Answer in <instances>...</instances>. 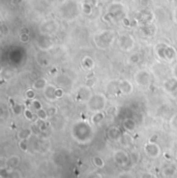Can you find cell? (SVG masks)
Here are the masks:
<instances>
[{
    "mask_svg": "<svg viewBox=\"0 0 177 178\" xmlns=\"http://www.w3.org/2000/svg\"><path fill=\"white\" fill-rule=\"evenodd\" d=\"M115 41V34L113 31H102V33L97 34L94 36V42L102 50L110 48Z\"/></svg>",
    "mask_w": 177,
    "mask_h": 178,
    "instance_id": "obj_1",
    "label": "cell"
},
{
    "mask_svg": "<svg viewBox=\"0 0 177 178\" xmlns=\"http://www.w3.org/2000/svg\"><path fill=\"white\" fill-rule=\"evenodd\" d=\"M155 50H157L158 56L160 57L161 59H164V60H173L175 59V57L177 55L175 49L170 47L168 45L161 44L155 47Z\"/></svg>",
    "mask_w": 177,
    "mask_h": 178,
    "instance_id": "obj_2",
    "label": "cell"
},
{
    "mask_svg": "<svg viewBox=\"0 0 177 178\" xmlns=\"http://www.w3.org/2000/svg\"><path fill=\"white\" fill-rule=\"evenodd\" d=\"M88 108L95 112H100V110H102L106 106V98L102 94H95L87 102Z\"/></svg>",
    "mask_w": 177,
    "mask_h": 178,
    "instance_id": "obj_3",
    "label": "cell"
},
{
    "mask_svg": "<svg viewBox=\"0 0 177 178\" xmlns=\"http://www.w3.org/2000/svg\"><path fill=\"white\" fill-rule=\"evenodd\" d=\"M118 46L122 51L129 52L134 48V46H135V42H134V38L130 36V35L125 34V35H122V36L119 37Z\"/></svg>",
    "mask_w": 177,
    "mask_h": 178,
    "instance_id": "obj_4",
    "label": "cell"
},
{
    "mask_svg": "<svg viewBox=\"0 0 177 178\" xmlns=\"http://www.w3.org/2000/svg\"><path fill=\"white\" fill-rule=\"evenodd\" d=\"M135 80L138 85H141V86H147L151 81L150 73H148L147 70H141L139 72H137V74L135 75Z\"/></svg>",
    "mask_w": 177,
    "mask_h": 178,
    "instance_id": "obj_5",
    "label": "cell"
},
{
    "mask_svg": "<svg viewBox=\"0 0 177 178\" xmlns=\"http://www.w3.org/2000/svg\"><path fill=\"white\" fill-rule=\"evenodd\" d=\"M164 88L169 93L177 97V79H175V78L173 77L172 79L167 80L166 83L164 84Z\"/></svg>",
    "mask_w": 177,
    "mask_h": 178,
    "instance_id": "obj_6",
    "label": "cell"
},
{
    "mask_svg": "<svg viewBox=\"0 0 177 178\" xmlns=\"http://www.w3.org/2000/svg\"><path fill=\"white\" fill-rule=\"evenodd\" d=\"M91 97H92V92H91L90 87L84 86L79 89V91H78V98H79L80 101L88 102Z\"/></svg>",
    "mask_w": 177,
    "mask_h": 178,
    "instance_id": "obj_7",
    "label": "cell"
},
{
    "mask_svg": "<svg viewBox=\"0 0 177 178\" xmlns=\"http://www.w3.org/2000/svg\"><path fill=\"white\" fill-rule=\"evenodd\" d=\"M44 95L49 101L57 99V97H56V87H54L53 85H47V87L44 89Z\"/></svg>",
    "mask_w": 177,
    "mask_h": 178,
    "instance_id": "obj_8",
    "label": "cell"
},
{
    "mask_svg": "<svg viewBox=\"0 0 177 178\" xmlns=\"http://www.w3.org/2000/svg\"><path fill=\"white\" fill-rule=\"evenodd\" d=\"M133 85L130 81L122 80L119 82V90L124 94H130L133 91Z\"/></svg>",
    "mask_w": 177,
    "mask_h": 178,
    "instance_id": "obj_9",
    "label": "cell"
},
{
    "mask_svg": "<svg viewBox=\"0 0 177 178\" xmlns=\"http://www.w3.org/2000/svg\"><path fill=\"white\" fill-rule=\"evenodd\" d=\"M145 150H146L147 154L150 155L151 158H157V156L160 154V148H158V146L154 143L148 144L146 147H145Z\"/></svg>",
    "mask_w": 177,
    "mask_h": 178,
    "instance_id": "obj_10",
    "label": "cell"
},
{
    "mask_svg": "<svg viewBox=\"0 0 177 178\" xmlns=\"http://www.w3.org/2000/svg\"><path fill=\"white\" fill-rule=\"evenodd\" d=\"M32 87L34 90H44V89L47 87V80L45 78H40V79H36L33 82Z\"/></svg>",
    "mask_w": 177,
    "mask_h": 178,
    "instance_id": "obj_11",
    "label": "cell"
},
{
    "mask_svg": "<svg viewBox=\"0 0 177 178\" xmlns=\"http://www.w3.org/2000/svg\"><path fill=\"white\" fill-rule=\"evenodd\" d=\"M115 161L117 162L120 165H124L127 163V155L122 151H118L115 154Z\"/></svg>",
    "mask_w": 177,
    "mask_h": 178,
    "instance_id": "obj_12",
    "label": "cell"
},
{
    "mask_svg": "<svg viewBox=\"0 0 177 178\" xmlns=\"http://www.w3.org/2000/svg\"><path fill=\"white\" fill-rule=\"evenodd\" d=\"M19 163H20L19 156L14 155V156H12V158H9L8 159V163H6V165H8V168H16V167L19 165Z\"/></svg>",
    "mask_w": 177,
    "mask_h": 178,
    "instance_id": "obj_13",
    "label": "cell"
},
{
    "mask_svg": "<svg viewBox=\"0 0 177 178\" xmlns=\"http://www.w3.org/2000/svg\"><path fill=\"white\" fill-rule=\"evenodd\" d=\"M109 137L112 139V140H117V139L120 138L121 134H120V131L116 127H112V129L109 130Z\"/></svg>",
    "mask_w": 177,
    "mask_h": 178,
    "instance_id": "obj_14",
    "label": "cell"
},
{
    "mask_svg": "<svg viewBox=\"0 0 177 178\" xmlns=\"http://www.w3.org/2000/svg\"><path fill=\"white\" fill-rule=\"evenodd\" d=\"M82 64L84 66V69L91 70L94 67V61L90 58V57H85V58L83 59V61H82Z\"/></svg>",
    "mask_w": 177,
    "mask_h": 178,
    "instance_id": "obj_15",
    "label": "cell"
},
{
    "mask_svg": "<svg viewBox=\"0 0 177 178\" xmlns=\"http://www.w3.org/2000/svg\"><path fill=\"white\" fill-rule=\"evenodd\" d=\"M31 135H32V131H31V130L29 129H25V130H22L19 131V138L21 139V140H27L28 138H29Z\"/></svg>",
    "mask_w": 177,
    "mask_h": 178,
    "instance_id": "obj_16",
    "label": "cell"
},
{
    "mask_svg": "<svg viewBox=\"0 0 177 178\" xmlns=\"http://www.w3.org/2000/svg\"><path fill=\"white\" fill-rule=\"evenodd\" d=\"M123 126L126 131H133L135 129V121L130 118H127L123 121Z\"/></svg>",
    "mask_w": 177,
    "mask_h": 178,
    "instance_id": "obj_17",
    "label": "cell"
},
{
    "mask_svg": "<svg viewBox=\"0 0 177 178\" xmlns=\"http://www.w3.org/2000/svg\"><path fill=\"white\" fill-rule=\"evenodd\" d=\"M102 119H104V114L101 113V112H97L92 116V118H91V120H92L93 123H100Z\"/></svg>",
    "mask_w": 177,
    "mask_h": 178,
    "instance_id": "obj_18",
    "label": "cell"
},
{
    "mask_svg": "<svg viewBox=\"0 0 177 178\" xmlns=\"http://www.w3.org/2000/svg\"><path fill=\"white\" fill-rule=\"evenodd\" d=\"M36 115H37L38 118L41 119V120H46L49 117L47 111L44 109H41V110H38V111H36Z\"/></svg>",
    "mask_w": 177,
    "mask_h": 178,
    "instance_id": "obj_19",
    "label": "cell"
},
{
    "mask_svg": "<svg viewBox=\"0 0 177 178\" xmlns=\"http://www.w3.org/2000/svg\"><path fill=\"white\" fill-rule=\"evenodd\" d=\"M31 106H32V108L34 109V110H36V111H38V110H41V109H42L41 108V103L38 101V99H32V101H31Z\"/></svg>",
    "mask_w": 177,
    "mask_h": 178,
    "instance_id": "obj_20",
    "label": "cell"
},
{
    "mask_svg": "<svg viewBox=\"0 0 177 178\" xmlns=\"http://www.w3.org/2000/svg\"><path fill=\"white\" fill-rule=\"evenodd\" d=\"M140 60H141V57L138 54H134L130 57V62L133 63V64H137V63H139Z\"/></svg>",
    "mask_w": 177,
    "mask_h": 178,
    "instance_id": "obj_21",
    "label": "cell"
},
{
    "mask_svg": "<svg viewBox=\"0 0 177 178\" xmlns=\"http://www.w3.org/2000/svg\"><path fill=\"white\" fill-rule=\"evenodd\" d=\"M25 97L27 99H30V101H32L35 97V93H34V89H29V90L26 91L25 93Z\"/></svg>",
    "mask_w": 177,
    "mask_h": 178,
    "instance_id": "obj_22",
    "label": "cell"
},
{
    "mask_svg": "<svg viewBox=\"0 0 177 178\" xmlns=\"http://www.w3.org/2000/svg\"><path fill=\"white\" fill-rule=\"evenodd\" d=\"M13 111L15 114H17V115H20L21 113H22V111H24V109L22 108V106L19 105V104H17L13 107Z\"/></svg>",
    "mask_w": 177,
    "mask_h": 178,
    "instance_id": "obj_23",
    "label": "cell"
},
{
    "mask_svg": "<svg viewBox=\"0 0 177 178\" xmlns=\"http://www.w3.org/2000/svg\"><path fill=\"white\" fill-rule=\"evenodd\" d=\"M23 112H24V115H25V117H26L28 120H32L33 119V113H32V111H31V110L25 109Z\"/></svg>",
    "mask_w": 177,
    "mask_h": 178,
    "instance_id": "obj_24",
    "label": "cell"
},
{
    "mask_svg": "<svg viewBox=\"0 0 177 178\" xmlns=\"http://www.w3.org/2000/svg\"><path fill=\"white\" fill-rule=\"evenodd\" d=\"M37 127H38V130H40L41 131H44L46 129H47V125H46L45 120L40 119V121L37 122Z\"/></svg>",
    "mask_w": 177,
    "mask_h": 178,
    "instance_id": "obj_25",
    "label": "cell"
},
{
    "mask_svg": "<svg viewBox=\"0 0 177 178\" xmlns=\"http://www.w3.org/2000/svg\"><path fill=\"white\" fill-rule=\"evenodd\" d=\"M93 163H94V165L97 167H102V166H104V162H102V159L101 158H98V156H95V158L93 159Z\"/></svg>",
    "mask_w": 177,
    "mask_h": 178,
    "instance_id": "obj_26",
    "label": "cell"
},
{
    "mask_svg": "<svg viewBox=\"0 0 177 178\" xmlns=\"http://www.w3.org/2000/svg\"><path fill=\"white\" fill-rule=\"evenodd\" d=\"M47 113L49 116H54L56 115V113H57V109H56L55 107H50V108L47 110Z\"/></svg>",
    "mask_w": 177,
    "mask_h": 178,
    "instance_id": "obj_27",
    "label": "cell"
},
{
    "mask_svg": "<svg viewBox=\"0 0 177 178\" xmlns=\"http://www.w3.org/2000/svg\"><path fill=\"white\" fill-rule=\"evenodd\" d=\"M19 146H20L21 150L26 151V150H27V142H26V140H21Z\"/></svg>",
    "mask_w": 177,
    "mask_h": 178,
    "instance_id": "obj_28",
    "label": "cell"
},
{
    "mask_svg": "<svg viewBox=\"0 0 177 178\" xmlns=\"http://www.w3.org/2000/svg\"><path fill=\"white\" fill-rule=\"evenodd\" d=\"M63 97V90L61 88H56V97L60 98Z\"/></svg>",
    "mask_w": 177,
    "mask_h": 178,
    "instance_id": "obj_29",
    "label": "cell"
},
{
    "mask_svg": "<svg viewBox=\"0 0 177 178\" xmlns=\"http://www.w3.org/2000/svg\"><path fill=\"white\" fill-rule=\"evenodd\" d=\"M21 41H22L23 42H27L28 41H29V36H28V34L23 33L22 35H21Z\"/></svg>",
    "mask_w": 177,
    "mask_h": 178,
    "instance_id": "obj_30",
    "label": "cell"
},
{
    "mask_svg": "<svg viewBox=\"0 0 177 178\" xmlns=\"http://www.w3.org/2000/svg\"><path fill=\"white\" fill-rule=\"evenodd\" d=\"M173 77L177 79V64H175L174 67H173Z\"/></svg>",
    "mask_w": 177,
    "mask_h": 178,
    "instance_id": "obj_31",
    "label": "cell"
},
{
    "mask_svg": "<svg viewBox=\"0 0 177 178\" xmlns=\"http://www.w3.org/2000/svg\"><path fill=\"white\" fill-rule=\"evenodd\" d=\"M172 124H173V126L177 127V115L172 119Z\"/></svg>",
    "mask_w": 177,
    "mask_h": 178,
    "instance_id": "obj_32",
    "label": "cell"
}]
</instances>
